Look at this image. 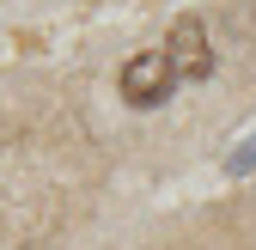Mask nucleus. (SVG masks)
<instances>
[{"label":"nucleus","instance_id":"f257e3e1","mask_svg":"<svg viewBox=\"0 0 256 250\" xmlns=\"http://www.w3.org/2000/svg\"><path fill=\"white\" fill-rule=\"evenodd\" d=\"M171 86H177V68H171L165 49H140V55L122 61V98L134 110H158L171 98Z\"/></svg>","mask_w":256,"mask_h":250},{"label":"nucleus","instance_id":"f03ea898","mask_svg":"<svg viewBox=\"0 0 256 250\" xmlns=\"http://www.w3.org/2000/svg\"><path fill=\"white\" fill-rule=\"evenodd\" d=\"M165 55H171L177 80H208V74H214V55H208V30H202V18H189V12L171 24V43H165Z\"/></svg>","mask_w":256,"mask_h":250}]
</instances>
